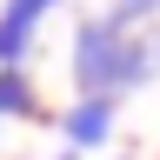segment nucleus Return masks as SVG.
Returning a JSON list of instances; mask_svg holds the SVG:
<instances>
[{
	"instance_id": "6",
	"label": "nucleus",
	"mask_w": 160,
	"mask_h": 160,
	"mask_svg": "<svg viewBox=\"0 0 160 160\" xmlns=\"http://www.w3.org/2000/svg\"><path fill=\"white\" fill-rule=\"evenodd\" d=\"M53 7H60V0H7L0 13H13V20H27V27H40V20H47Z\"/></svg>"
},
{
	"instance_id": "8",
	"label": "nucleus",
	"mask_w": 160,
	"mask_h": 160,
	"mask_svg": "<svg viewBox=\"0 0 160 160\" xmlns=\"http://www.w3.org/2000/svg\"><path fill=\"white\" fill-rule=\"evenodd\" d=\"M120 160H133V153H120Z\"/></svg>"
},
{
	"instance_id": "3",
	"label": "nucleus",
	"mask_w": 160,
	"mask_h": 160,
	"mask_svg": "<svg viewBox=\"0 0 160 160\" xmlns=\"http://www.w3.org/2000/svg\"><path fill=\"white\" fill-rule=\"evenodd\" d=\"M0 120H47L27 67H0Z\"/></svg>"
},
{
	"instance_id": "4",
	"label": "nucleus",
	"mask_w": 160,
	"mask_h": 160,
	"mask_svg": "<svg viewBox=\"0 0 160 160\" xmlns=\"http://www.w3.org/2000/svg\"><path fill=\"white\" fill-rule=\"evenodd\" d=\"M33 33H40V27L0 13V67H27V60H33Z\"/></svg>"
},
{
	"instance_id": "2",
	"label": "nucleus",
	"mask_w": 160,
	"mask_h": 160,
	"mask_svg": "<svg viewBox=\"0 0 160 160\" xmlns=\"http://www.w3.org/2000/svg\"><path fill=\"white\" fill-rule=\"evenodd\" d=\"M60 127V140H67L73 153H100L113 140V127H120V100H107V93H73V107L53 120Z\"/></svg>"
},
{
	"instance_id": "1",
	"label": "nucleus",
	"mask_w": 160,
	"mask_h": 160,
	"mask_svg": "<svg viewBox=\"0 0 160 160\" xmlns=\"http://www.w3.org/2000/svg\"><path fill=\"white\" fill-rule=\"evenodd\" d=\"M67 73H73V93H133L160 80V33L147 27H120L113 13H80L73 20V47H67Z\"/></svg>"
},
{
	"instance_id": "7",
	"label": "nucleus",
	"mask_w": 160,
	"mask_h": 160,
	"mask_svg": "<svg viewBox=\"0 0 160 160\" xmlns=\"http://www.w3.org/2000/svg\"><path fill=\"white\" fill-rule=\"evenodd\" d=\"M53 160H80V153H73V147H60V153H53Z\"/></svg>"
},
{
	"instance_id": "5",
	"label": "nucleus",
	"mask_w": 160,
	"mask_h": 160,
	"mask_svg": "<svg viewBox=\"0 0 160 160\" xmlns=\"http://www.w3.org/2000/svg\"><path fill=\"white\" fill-rule=\"evenodd\" d=\"M107 13L120 20V27H153V20H160V0H113Z\"/></svg>"
}]
</instances>
